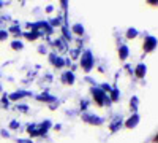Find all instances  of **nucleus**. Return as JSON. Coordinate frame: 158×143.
Returning <instances> with one entry per match:
<instances>
[{
	"mask_svg": "<svg viewBox=\"0 0 158 143\" xmlns=\"http://www.w3.org/2000/svg\"><path fill=\"white\" fill-rule=\"evenodd\" d=\"M8 38V32L6 30H0V40H6Z\"/></svg>",
	"mask_w": 158,
	"mask_h": 143,
	"instance_id": "8",
	"label": "nucleus"
},
{
	"mask_svg": "<svg viewBox=\"0 0 158 143\" xmlns=\"http://www.w3.org/2000/svg\"><path fill=\"white\" fill-rule=\"evenodd\" d=\"M74 30H76L77 34H82V29H81V25H74Z\"/></svg>",
	"mask_w": 158,
	"mask_h": 143,
	"instance_id": "10",
	"label": "nucleus"
},
{
	"mask_svg": "<svg viewBox=\"0 0 158 143\" xmlns=\"http://www.w3.org/2000/svg\"><path fill=\"white\" fill-rule=\"evenodd\" d=\"M144 72H146V65H139V67L136 69V75H138L139 78L144 76Z\"/></svg>",
	"mask_w": 158,
	"mask_h": 143,
	"instance_id": "5",
	"label": "nucleus"
},
{
	"mask_svg": "<svg viewBox=\"0 0 158 143\" xmlns=\"http://www.w3.org/2000/svg\"><path fill=\"white\" fill-rule=\"evenodd\" d=\"M136 124H138V116L135 114L133 118H131V119L127 123V127H133V126H136Z\"/></svg>",
	"mask_w": 158,
	"mask_h": 143,
	"instance_id": "4",
	"label": "nucleus"
},
{
	"mask_svg": "<svg viewBox=\"0 0 158 143\" xmlns=\"http://www.w3.org/2000/svg\"><path fill=\"white\" fill-rule=\"evenodd\" d=\"M153 143H158V134L155 135V138H153Z\"/></svg>",
	"mask_w": 158,
	"mask_h": 143,
	"instance_id": "12",
	"label": "nucleus"
},
{
	"mask_svg": "<svg viewBox=\"0 0 158 143\" xmlns=\"http://www.w3.org/2000/svg\"><path fill=\"white\" fill-rule=\"evenodd\" d=\"M0 8H2V3H0Z\"/></svg>",
	"mask_w": 158,
	"mask_h": 143,
	"instance_id": "13",
	"label": "nucleus"
},
{
	"mask_svg": "<svg viewBox=\"0 0 158 143\" xmlns=\"http://www.w3.org/2000/svg\"><path fill=\"white\" fill-rule=\"evenodd\" d=\"M127 51H128V49H127L125 46H122V49H120V59H125V57L128 56V53H127Z\"/></svg>",
	"mask_w": 158,
	"mask_h": 143,
	"instance_id": "7",
	"label": "nucleus"
},
{
	"mask_svg": "<svg viewBox=\"0 0 158 143\" xmlns=\"http://www.w3.org/2000/svg\"><path fill=\"white\" fill-rule=\"evenodd\" d=\"M136 35H138V32H136L135 29H130V30H128V34H127V37H128V38H135Z\"/></svg>",
	"mask_w": 158,
	"mask_h": 143,
	"instance_id": "6",
	"label": "nucleus"
},
{
	"mask_svg": "<svg viewBox=\"0 0 158 143\" xmlns=\"http://www.w3.org/2000/svg\"><path fill=\"white\" fill-rule=\"evenodd\" d=\"M156 46V40L153 37H149L146 42H144V51H146V53H149V51H152L153 48Z\"/></svg>",
	"mask_w": 158,
	"mask_h": 143,
	"instance_id": "2",
	"label": "nucleus"
},
{
	"mask_svg": "<svg viewBox=\"0 0 158 143\" xmlns=\"http://www.w3.org/2000/svg\"><path fill=\"white\" fill-rule=\"evenodd\" d=\"M18 143H29V140H18Z\"/></svg>",
	"mask_w": 158,
	"mask_h": 143,
	"instance_id": "11",
	"label": "nucleus"
},
{
	"mask_svg": "<svg viewBox=\"0 0 158 143\" xmlns=\"http://www.w3.org/2000/svg\"><path fill=\"white\" fill-rule=\"evenodd\" d=\"M82 65H84L85 70H90V67H92V56H90V53H85L82 56Z\"/></svg>",
	"mask_w": 158,
	"mask_h": 143,
	"instance_id": "3",
	"label": "nucleus"
},
{
	"mask_svg": "<svg viewBox=\"0 0 158 143\" xmlns=\"http://www.w3.org/2000/svg\"><path fill=\"white\" fill-rule=\"evenodd\" d=\"M11 48H13V49H21L22 45H21L19 42H13V43H11Z\"/></svg>",
	"mask_w": 158,
	"mask_h": 143,
	"instance_id": "9",
	"label": "nucleus"
},
{
	"mask_svg": "<svg viewBox=\"0 0 158 143\" xmlns=\"http://www.w3.org/2000/svg\"><path fill=\"white\" fill-rule=\"evenodd\" d=\"M92 94H94V99L97 100L98 105H104V103H106V96H104V92H101V91H98V89H94Z\"/></svg>",
	"mask_w": 158,
	"mask_h": 143,
	"instance_id": "1",
	"label": "nucleus"
}]
</instances>
